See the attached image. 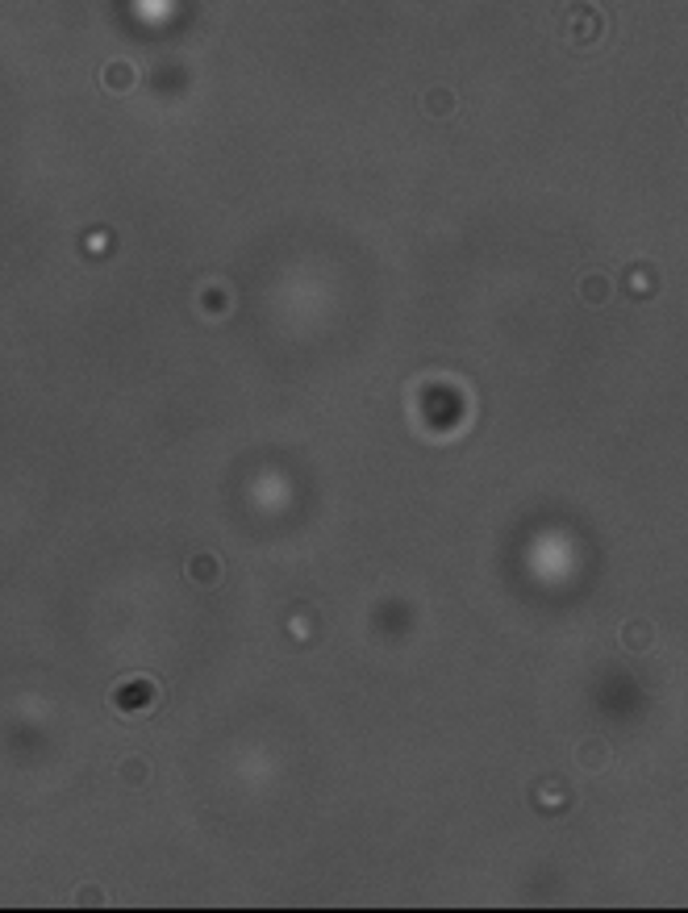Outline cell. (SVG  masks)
Returning <instances> with one entry per match:
<instances>
[{
    "label": "cell",
    "instance_id": "cell-3",
    "mask_svg": "<svg viewBox=\"0 0 688 913\" xmlns=\"http://www.w3.org/2000/svg\"><path fill=\"white\" fill-rule=\"evenodd\" d=\"M455 108H459L455 88L434 84V88H426V92H422V117H430V121H451V117H455Z\"/></svg>",
    "mask_w": 688,
    "mask_h": 913
},
{
    "label": "cell",
    "instance_id": "cell-4",
    "mask_svg": "<svg viewBox=\"0 0 688 913\" xmlns=\"http://www.w3.org/2000/svg\"><path fill=\"white\" fill-rule=\"evenodd\" d=\"M100 84L109 88V92H133V88H138V67H133V63H125V59L105 63Z\"/></svg>",
    "mask_w": 688,
    "mask_h": 913
},
{
    "label": "cell",
    "instance_id": "cell-9",
    "mask_svg": "<svg viewBox=\"0 0 688 913\" xmlns=\"http://www.w3.org/2000/svg\"><path fill=\"white\" fill-rule=\"evenodd\" d=\"M684 121H688V105H684Z\"/></svg>",
    "mask_w": 688,
    "mask_h": 913
},
{
    "label": "cell",
    "instance_id": "cell-2",
    "mask_svg": "<svg viewBox=\"0 0 688 913\" xmlns=\"http://www.w3.org/2000/svg\"><path fill=\"white\" fill-rule=\"evenodd\" d=\"M184 572H188V584H193V589H218L221 576H226V567H221V559L213 551H196Z\"/></svg>",
    "mask_w": 688,
    "mask_h": 913
},
{
    "label": "cell",
    "instance_id": "cell-5",
    "mask_svg": "<svg viewBox=\"0 0 688 913\" xmlns=\"http://www.w3.org/2000/svg\"><path fill=\"white\" fill-rule=\"evenodd\" d=\"M609 759H614V751H609V743H601V738H584V743L576 746V768H584V771L609 768Z\"/></svg>",
    "mask_w": 688,
    "mask_h": 913
},
{
    "label": "cell",
    "instance_id": "cell-8",
    "mask_svg": "<svg viewBox=\"0 0 688 913\" xmlns=\"http://www.w3.org/2000/svg\"><path fill=\"white\" fill-rule=\"evenodd\" d=\"M67 905H72V909H105V905H109V897H105V889H100V884H80V889L67 897Z\"/></svg>",
    "mask_w": 688,
    "mask_h": 913
},
{
    "label": "cell",
    "instance_id": "cell-6",
    "mask_svg": "<svg viewBox=\"0 0 688 913\" xmlns=\"http://www.w3.org/2000/svg\"><path fill=\"white\" fill-rule=\"evenodd\" d=\"M622 647L630 650V655H647V650L655 647V625L651 622H626L622 625Z\"/></svg>",
    "mask_w": 688,
    "mask_h": 913
},
{
    "label": "cell",
    "instance_id": "cell-7",
    "mask_svg": "<svg viewBox=\"0 0 688 913\" xmlns=\"http://www.w3.org/2000/svg\"><path fill=\"white\" fill-rule=\"evenodd\" d=\"M117 776L125 788H146L150 784V759L146 755H125L117 763Z\"/></svg>",
    "mask_w": 688,
    "mask_h": 913
},
{
    "label": "cell",
    "instance_id": "cell-1",
    "mask_svg": "<svg viewBox=\"0 0 688 913\" xmlns=\"http://www.w3.org/2000/svg\"><path fill=\"white\" fill-rule=\"evenodd\" d=\"M576 297L589 305V309H605V305L617 297V284H614V276H609V271H597V267H592V271H580Z\"/></svg>",
    "mask_w": 688,
    "mask_h": 913
}]
</instances>
